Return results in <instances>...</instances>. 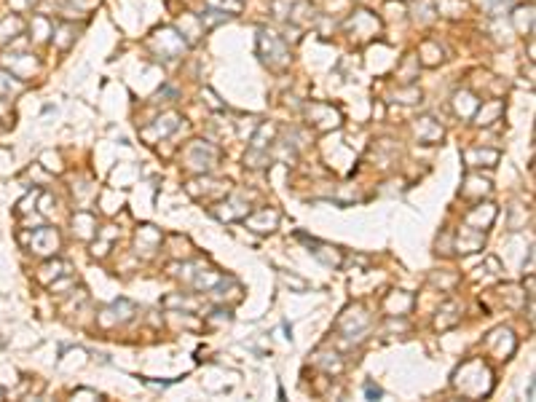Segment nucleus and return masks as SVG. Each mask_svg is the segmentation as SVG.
I'll return each mask as SVG.
<instances>
[{
  "instance_id": "f257e3e1",
  "label": "nucleus",
  "mask_w": 536,
  "mask_h": 402,
  "mask_svg": "<svg viewBox=\"0 0 536 402\" xmlns=\"http://www.w3.org/2000/svg\"><path fill=\"white\" fill-rule=\"evenodd\" d=\"M22 88H24V84L19 81L17 75H11L8 70H0V94L3 97H11V94H17Z\"/></svg>"
}]
</instances>
